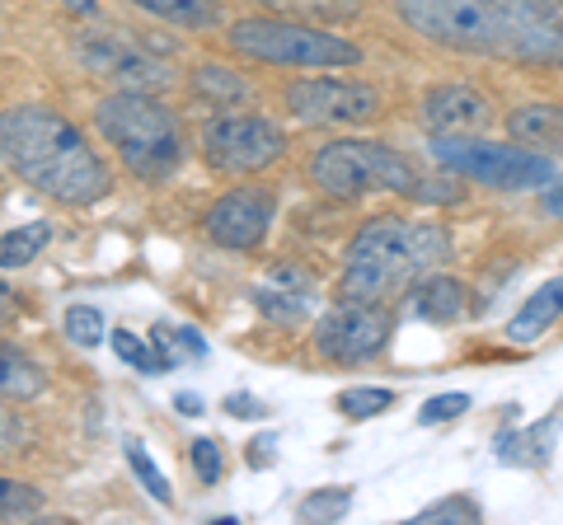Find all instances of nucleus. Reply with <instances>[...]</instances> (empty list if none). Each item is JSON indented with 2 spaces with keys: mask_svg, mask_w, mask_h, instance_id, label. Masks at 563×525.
Returning <instances> with one entry per match:
<instances>
[{
  "mask_svg": "<svg viewBox=\"0 0 563 525\" xmlns=\"http://www.w3.org/2000/svg\"><path fill=\"white\" fill-rule=\"evenodd\" d=\"M174 409H179L184 417H198L202 413V399L198 394H179V399H174Z\"/></svg>",
  "mask_w": 563,
  "mask_h": 525,
  "instance_id": "37",
  "label": "nucleus"
},
{
  "mask_svg": "<svg viewBox=\"0 0 563 525\" xmlns=\"http://www.w3.org/2000/svg\"><path fill=\"white\" fill-rule=\"evenodd\" d=\"M390 334H395V310L385 301H339L314 324V347H320V357L339 366H357L380 357Z\"/></svg>",
  "mask_w": 563,
  "mask_h": 525,
  "instance_id": "10",
  "label": "nucleus"
},
{
  "mask_svg": "<svg viewBox=\"0 0 563 525\" xmlns=\"http://www.w3.org/2000/svg\"><path fill=\"white\" fill-rule=\"evenodd\" d=\"M540 206H544V212H550L554 221H563V174H559V179L544 183V192H540Z\"/></svg>",
  "mask_w": 563,
  "mask_h": 525,
  "instance_id": "34",
  "label": "nucleus"
},
{
  "mask_svg": "<svg viewBox=\"0 0 563 525\" xmlns=\"http://www.w3.org/2000/svg\"><path fill=\"white\" fill-rule=\"evenodd\" d=\"M422 122L432 136H474L493 122V103L474 85H437L422 99Z\"/></svg>",
  "mask_w": 563,
  "mask_h": 525,
  "instance_id": "13",
  "label": "nucleus"
},
{
  "mask_svg": "<svg viewBox=\"0 0 563 525\" xmlns=\"http://www.w3.org/2000/svg\"><path fill=\"white\" fill-rule=\"evenodd\" d=\"M282 150H287V132L263 113H221L202 127V160L217 174H235V179L277 165Z\"/></svg>",
  "mask_w": 563,
  "mask_h": 525,
  "instance_id": "8",
  "label": "nucleus"
},
{
  "mask_svg": "<svg viewBox=\"0 0 563 525\" xmlns=\"http://www.w3.org/2000/svg\"><path fill=\"white\" fill-rule=\"evenodd\" d=\"M43 512V493L20 479H0V516H33Z\"/></svg>",
  "mask_w": 563,
  "mask_h": 525,
  "instance_id": "30",
  "label": "nucleus"
},
{
  "mask_svg": "<svg viewBox=\"0 0 563 525\" xmlns=\"http://www.w3.org/2000/svg\"><path fill=\"white\" fill-rule=\"evenodd\" d=\"M0 160L66 206H95L113 188L109 165L85 142V132L43 103H20L0 113Z\"/></svg>",
  "mask_w": 563,
  "mask_h": 525,
  "instance_id": "2",
  "label": "nucleus"
},
{
  "mask_svg": "<svg viewBox=\"0 0 563 525\" xmlns=\"http://www.w3.org/2000/svg\"><path fill=\"white\" fill-rule=\"evenodd\" d=\"M43 390H47L43 366L29 353H20L14 343H0V399H20V404H29V399H38Z\"/></svg>",
  "mask_w": 563,
  "mask_h": 525,
  "instance_id": "19",
  "label": "nucleus"
},
{
  "mask_svg": "<svg viewBox=\"0 0 563 525\" xmlns=\"http://www.w3.org/2000/svg\"><path fill=\"white\" fill-rule=\"evenodd\" d=\"M70 52H76V62L85 66L90 76L99 80H113L118 90H141V94H161L169 85V66L155 57L151 47H141L132 38H122L118 29H85L76 33V43H70Z\"/></svg>",
  "mask_w": 563,
  "mask_h": 525,
  "instance_id": "9",
  "label": "nucleus"
},
{
  "mask_svg": "<svg viewBox=\"0 0 563 525\" xmlns=\"http://www.w3.org/2000/svg\"><path fill=\"white\" fill-rule=\"evenodd\" d=\"M507 132L540 155H563V103H526L507 118Z\"/></svg>",
  "mask_w": 563,
  "mask_h": 525,
  "instance_id": "18",
  "label": "nucleus"
},
{
  "mask_svg": "<svg viewBox=\"0 0 563 525\" xmlns=\"http://www.w3.org/2000/svg\"><path fill=\"white\" fill-rule=\"evenodd\" d=\"M347 512H352V488H320V493H306L296 502L301 521H343Z\"/></svg>",
  "mask_w": 563,
  "mask_h": 525,
  "instance_id": "25",
  "label": "nucleus"
},
{
  "mask_svg": "<svg viewBox=\"0 0 563 525\" xmlns=\"http://www.w3.org/2000/svg\"><path fill=\"white\" fill-rule=\"evenodd\" d=\"M465 409H470V394H437V399H428V404H422L418 423H422V427H432V423H451V417H461Z\"/></svg>",
  "mask_w": 563,
  "mask_h": 525,
  "instance_id": "32",
  "label": "nucleus"
},
{
  "mask_svg": "<svg viewBox=\"0 0 563 525\" xmlns=\"http://www.w3.org/2000/svg\"><path fill=\"white\" fill-rule=\"evenodd\" d=\"M47 244H52V225L47 221H29V225H20V231L0 235V268H29Z\"/></svg>",
  "mask_w": 563,
  "mask_h": 525,
  "instance_id": "22",
  "label": "nucleus"
},
{
  "mask_svg": "<svg viewBox=\"0 0 563 525\" xmlns=\"http://www.w3.org/2000/svg\"><path fill=\"white\" fill-rule=\"evenodd\" d=\"M559 432H563V413H550L544 423H531L521 432H498V455L503 465H517V469H544L554 460V446H559Z\"/></svg>",
  "mask_w": 563,
  "mask_h": 525,
  "instance_id": "15",
  "label": "nucleus"
},
{
  "mask_svg": "<svg viewBox=\"0 0 563 525\" xmlns=\"http://www.w3.org/2000/svg\"><path fill=\"white\" fill-rule=\"evenodd\" d=\"M413 521H418V525H465V521H479V502L465 498V493H451V498H442V502L422 506Z\"/></svg>",
  "mask_w": 563,
  "mask_h": 525,
  "instance_id": "29",
  "label": "nucleus"
},
{
  "mask_svg": "<svg viewBox=\"0 0 563 525\" xmlns=\"http://www.w3.org/2000/svg\"><path fill=\"white\" fill-rule=\"evenodd\" d=\"M95 127L136 179H151V183L169 179L184 160L179 122H174V113L155 94L118 90L109 99H99L95 103Z\"/></svg>",
  "mask_w": 563,
  "mask_h": 525,
  "instance_id": "4",
  "label": "nucleus"
},
{
  "mask_svg": "<svg viewBox=\"0 0 563 525\" xmlns=\"http://www.w3.org/2000/svg\"><path fill=\"white\" fill-rule=\"evenodd\" d=\"M287 113L296 122H320V127H352V122H372L380 113V94L362 80H296L287 85Z\"/></svg>",
  "mask_w": 563,
  "mask_h": 525,
  "instance_id": "11",
  "label": "nucleus"
},
{
  "mask_svg": "<svg viewBox=\"0 0 563 525\" xmlns=\"http://www.w3.org/2000/svg\"><path fill=\"white\" fill-rule=\"evenodd\" d=\"M273 216H277L273 188H258V183L231 188L225 198H217L207 206V239L221 244V249H231V254H250L268 239Z\"/></svg>",
  "mask_w": 563,
  "mask_h": 525,
  "instance_id": "12",
  "label": "nucleus"
},
{
  "mask_svg": "<svg viewBox=\"0 0 563 525\" xmlns=\"http://www.w3.org/2000/svg\"><path fill=\"white\" fill-rule=\"evenodd\" d=\"M188 455H192V474H198L202 483H217L225 474V460H221V442H217V436H198V442L188 446Z\"/></svg>",
  "mask_w": 563,
  "mask_h": 525,
  "instance_id": "31",
  "label": "nucleus"
},
{
  "mask_svg": "<svg viewBox=\"0 0 563 525\" xmlns=\"http://www.w3.org/2000/svg\"><path fill=\"white\" fill-rule=\"evenodd\" d=\"M563 314V277H550L540 291L526 295V305L507 320V343H536L544 328H554Z\"/></svg>",
  "mask_w": 563,
  "mask_h": 525,
  "instance_id": "17",
  "label": "nucleus"
},
{
  "mask_svg": "<svg viewBox=\"0 0 563 525\" xmlns=\"http://www.w3.org/2000/svg\"><path fill=\"white\" fill-rule=\"evenodd\" d=\"M446 258H451V235L437 221L376 216L347 244L339 301H385V295H399Z\"/></svg>",
  "mask_w": 563,
  "mask_h": 525,
  "instance_id": "3",
  "label": "nucleus"
},
{
  "mask_svg": "<svg viewBox=\"0 0 563 525\" xmlns=\"http://www.w3.org/2000/svg\"><path fill=\"white\" fill-rule=\"evenodd\" d=\"M192 94L207 99L211 109H235V103H250V80L235 76V71H225V66L217 62H202L198 71H192Z\"/></svg>",
  "mask_w": 563,
  "mask_h": 525,
  "instance_id": "20",
  "label": "nucleus"
},
{
  "mask_svg": "<svg viewBox=\"0 0 563 525\" xmlns=\"http://www.w3.org/2000/svg\"><path fill=\"white\" fill-rule=\"evenodd\" d=\"M109 338H113V353L128 361L132 371H141V376H161V371H165V361L155 357V347H151V343H141L132 328H113Z\"/></svg>",
  "mask_w": 563,
  "mask_h": 525,
  "instance_id": "27",
  "label": "nucleus"
},
{
  "mask_svg": "<svg viewBox=\"0 0 563 525\" xmlns=\"http://www.w3.org/2000/svg\"><path fill=\"white\" fill-rule=\"evenodd\" d=\"M128 5L155 14L174 29H217L221 24V5L217 0H128Z\"/></svg>",
  "mask_w": 563,
  "mask_h": 525,
  "instance_id": "21",
  "label": "nucleus"
},
{
  "mask_svg": "<svg viewBox=\"0 0 563 525\" xmlns=\"http://www.w3.org/2000/svg\"><path fill=\"white\" fill-rule=\"evenodd\" d=\"M470 305V291L461 277H446V272H428L413 282V314L422 324H455Z\"/></svg>",
  "mask_w": 563,
  "mask_h": 525,
  "instance_id": "16",
  "label": "nucleus"
},
{
  "mask_svg": "<svg viewBox=\"0 0 563 525\" xmlns=\"http://www.w3.org/2000/svg\"><path fill=\"white\" fill-rule=\"evenodd\" d=\"M254 310L268 324H306L314 310V282L296 268H273L263 282L254 287Z\"/></svg>",
  "mask_w": 563,
  "mask_h": 525,
  "instance_id": "14",
  "label": "nucleus"
},
{
  "mask_svg": "<svg viewBox=\"0 0 563 525\" xmlns=\"http://www.w3.org/2000/svg\"><path fill=\"white\" fill-rule=\"evenodd\" d=\"M250 446H254V450H250V465H254V469H268V465H273V446H277L273 436H258V442H250Z\"/></svg>",
  "mask_w": 563,
  "mask_h": 525,
  "instance_id": "35",
  "label": "nucleus"
},
{
  "mask_svg": "<svg viewBox=\"0 0 563 525\" xmlns=\"http://www.w3.org/2000/svg\"><path fill=\"white\" fill-rule=\"evenodd\" d=\"M128 465H132V474L141 479V488L161 502V506H169L174 502V488H169V479L161 474V465L151 460V450H146V442H128Z\"/></svg>",
  "mask_w": 563,
  "mask_h": 525,
  "instance_id": "26",
  "label": "nucleus"
},
{
  "mask_svg": "<svg viewBox=\"0 0 563 525\" xmlns=\"http://www.w3.org/2000/svg\"><path fill=\"white\" fill-rule=\"evenodd\" d=\"M62 334L76 343V347H99L109 328H103V314L95 305H70L66 320H62Z\"/></svg>",
  "mask_w": 563,
  "mask_h": 525,
  "instance_id": "28",
  "label": "nucleus"
},
{
  "mask_svg": "<svg viewBox=\"0 0 563 525\" xmlns=\"http://www.w3.org/2000/svg\"><path fill=\"white\" fill-rule=\"evenodd\" d=\"M151 347H155V357L165 361V371H174V361H179V353L188 357H207V343L192 334V328H169V324H155V334H151Z\"/></svg>",
  "mask_w": 563,
  "mask_h": 525,
  "instance_id": "23",
  "label": "nucleus"
},
{
  "mask_svg": "<svg viewBox=\"0 0 563 525\" xmlns=\"http://www.w3.org/2000/svg\"><path fill=\"white\" fill-rule=\"evenodd\" d=\"M231 47L250 62L268 66H306V71H339V66H357L362 47L339 38L329 29L287 24V20H240L231 33Z\"/></svg>",
  "mask_w": 563,
  "mask_h": 525,
  "instance_id": "6",
  "label": "nucleus"
},
{
  "mask_svg": "<svg viewBox=\"0 0 563 525\" xmlns=\"http://www.w3.org/2000/svg\"><path fill=\"white\" fill-rule=\"evenodd\" d=\"M333 409L362 423V417H380L385 409H395V394L380 390V384H357V390H343L339 399H333Z\"/></svg>",
  "mask_w": 563,
  "mask_h": 525,
  "instance_id": "24",
  "label": "nucleus"
},
{
  "mask_svg": "<svg viewBox=\"0 0 563 525\" xmlns=\"http://www.w3.org/2000/svg\"><path fill=\"white\" fill-rule=\"evenodd\" d=\"M14 314H20V295H14L5 282H0V324H10Z\"/></svg>",
  "mask_w": 563,
  "mask_h": 525,
  "instance_id": "36",
  "label": "nucleus"
},
{
  "mask_svg": "<svg viewBox=\"0 0 563 525\" xmlns=\"http://www.w3.org/2000/svg\"><path fill=\"white\" fill-rule=\"evenodd\" d=\"M432 160L446 165L451 174H465L470 183H484L498 192H526V188H544L554 179L550 155L479 142V136H432Z\"/></svg>",
  "mask_w": 563,
  "mask_h": 525,
  "instance_id": "7",
  "label": "nucleus"
},
{
  "mask_svg": "<svg viewBox=\"0 0 563 525\" xmlns=\"http://www.w3.org/2000/svg\"><path fill=\"white\" fill-rule=\"evenodd\" d=\"M221 409L231 413V417H268V409H263L254 394H225V404H221Z\"/></svg>",
  "mask_w": 563,
  "mask_h": 525,
  "instance_id": "33",
  "label": "nucleus"
},
{
  "mask_svg": "<svg viewBox=\"0 0 563 525\" xmlns=\"http://www.w3.org/2000/svg\"><path fill=\"white\" fill-rule=\"evenodd\" d=\"M310 179L320 183V192L343 202H357L366 192H413L422 183L409 155L385 142H366V136L320 146L310 160Z\"/></svg>",
  "mask_w": 563,
  "mask_h": 525,
  "instance_id": "5",
  "label": "nucleus"
},
{
  "mask_svg": "<svg viewBox=\"0 0 563 525\" xmlns=\"http://www.w3.org/2000/svg\"><path fill=\"white\" fill-rule=\"evenodd\" d=\"M66 5L76 10V14H95V0H66Z\"/></svg>",
  "mask_w": 563,
  "mask_h": 525,
  "instance_id": "38",
  "label": "nucleus"
},
{
  "mask_svg": "<svg viewBox=\"0 0 563 525\" xmlns=\"http://www.w3.org/2000/svg\"><path fill=\"white\" fill-rule=\"evenodd\" d=\"M418 38L451 52L563 66V0H395Z\"/></svg>",
  "mask_w": 563,
  "mask_h": 525,
  "instance_id": "1",
  "label": "nucleus"
}]
</instances>
